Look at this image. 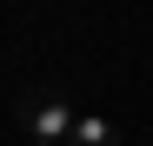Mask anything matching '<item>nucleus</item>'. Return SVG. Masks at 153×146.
<instances>
[{"mask_svg":"<svg viewBox=\"0 0 153 146\" xmlns=\"http://www.w3.org/2000/svg\"><path fill=\"white\" fill-rule=\"evenodd\" d=\"M13 119L27 126V139H33V146H67V133H73V106L60 100L53 86H33V93H20Z\"/></svg>","mask_w":153,"mask_h":146,"instance_id":"f257e3e1","label":"nucleus"},{"mask_svg":"<svg viewBox=\"0 0 153 146\" xmlns=\"http://www.w3.org/2000/svg\"><path fill=\"white\" fill-rule=\"evenodd\" d=\"M67 146H120V126L107 113H73V133H67Z\"/></svg>","mask_w":153,"mask_h":146,"instance_id":"f03ea898","label":"nucleus"}]
</instances>
